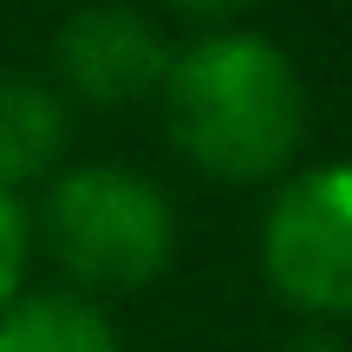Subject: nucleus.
<instances>
[{
	"instance_id": "1",
	"label": "nucleus",
	"mask_w": 352,
	"mask_h": 352,
	"mask_svg": "<svg viewBox=\"0 0 352 352\" xmlns=\"http://www.w3.org/2000/svg\"><path fill=\"white\" fill-rule=\"evenodd\" d=\"M164 131L196 176L209 183H280L307 151V78L280 39L254 26H202L196 39L170 46Z\"/></svg>"
},
{
	"instance_id": "2",
	"label": "nucleus",
	"mask_w": 352,
	"mask_h": 352,
	"mask_svg": "<svg viewBox=\"0 0 352 352\" xmlns=\"http://www.w3.org/2000/svg\"><path fill=\"white\" fill-rule=\"evenodd\" d=\"M33 248L52 254L65 287L85 300L144 294L176 267L183 228L164 183L131 164H59L39 183Z\"/></svg>"
},
{
	"instance_id": "3",
	"label": "nucleus",
	"mask_w": 352,
	"mask_h": 352,
	"mask_svg": "<svg viewBox=\"0 0 352 352\" xmlns=\"http://www.w3.org/2000/svg\"><path fill=\"white\" fill-rule=\"evenodd\" d=\"M261 280L300 320H352V157L294 164L261 215Z\"/></svg>"
},
{
	"instance_id": "4",
	"label": "nucleus",
	"mask_w": 352,
	"mask_h": 352,
	"mask_svg": "<svg viewBox=\"0 0 352 352\" xmlns=\"http://www.w3.org/2000/svg\"><path fill=\"white\" fill-rule=\"evenodd\" d=\"M170 65V39L151 13H138L131 0H91V7L65 13V26L52 33V85L65 91V104H118L157 98Z\"/></svg>"
},
{
	"instance_id": "5",
	"label": "nucleus",
	"mask_w": 352,
	"mask_h": 352,
	"mask_svg": "<svg viewBox=\"0 0 352 352\" xmlns=\"http://www.w3.org/2000/svg\"><path fill=\"white\" fill-rule=\"evenodd\" d=\"M72 151V104L52 78L0 72V189H39Z\"/></svg>"
},
{
	"instance_id": "6",
	"label": "nucleus",
	"mask_w": 352,
	"mask_h": 352,
	"mask_svg": "<svg viewBox=\"0 0 352 352\" xmlns=\"http://www.w3.org/2000/svg\"><path fill=\"white\" fill-rule=\"evenodd\" d=\"M0 352H124L111 314L72 287H26L0 307Z\"/></svg>"
},
{
	"instance_id": "7",
	"label": "nucleus",
	"mask_w": 352,
	"mask_h": 352,
	"mask_svg": "<svg viewBox=\"0 0 352 352\" xmlns=\"http://www.w3.org/2000/svg\"><path fill=\"white\" fill-rule=\"evenodd\" d=\"M26 267H33V209L26 196L0 189V307L26 294Z\"/></svg>"
},
{
	"instance_id": "8",
	"label": "nucleus",
	"mask_w": 352,
	"mask_h": 352,
	"mask_svg": "<svg viewBox=\"0 0 352 352\" xmlns=\"http://www.w3.org/2000/svg\"><path fill=\"white\" fill-rule=\"evenodd\" d=\"M170 13H183V20H196V26H235L241 13H254L261 0H164Z\"/></svg>"
},
{
	"instance_id": "9",
	"label": "nucleus",
	"mask_w": 352,
	"mask_h": 352,
	"mask_svg": "<svg viewBox=\"0 0 352 352\" xmlns=\"http://www.w3.org/2000/svg\"><path fill=\"white\" fill-rule=\"evenodd\" d=\"M274 352H352V346H346V340H340L333 327H320V320H307V327H300V333H287V340H280Z\"/></svg>"
}]
</instances>
